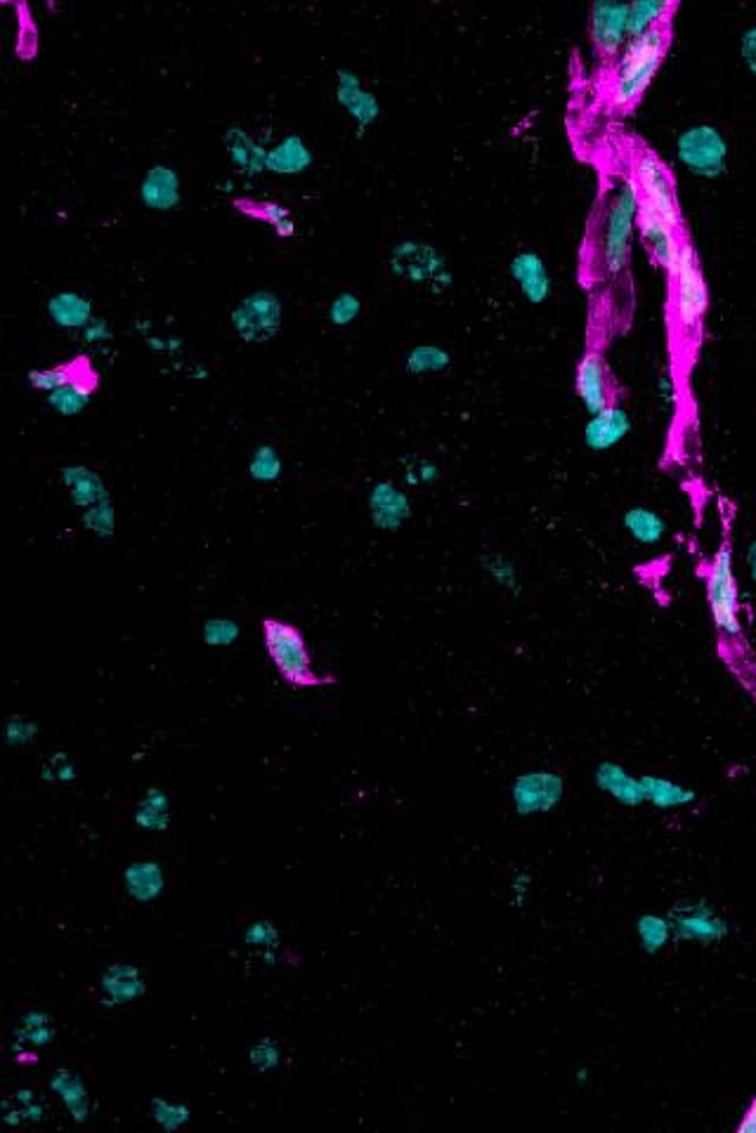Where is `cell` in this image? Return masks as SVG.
I'll list each match as a JSON object with an SVG mask.
<instances>
[{"mask_svg":"<svg viewBox=\"0 0 756 1133\" xmlns=\"http://www.w3.org/2000/svg\"><path fill=\"white\" fill-rule=\"evenodd\" d=\"M142 204L152 210H173L180 204V177L168 166H152L140 185Z\"/></svg>","mask_w":756,"mask_h":1133,"instance_id":"19","label":"cell"},{"mask_svg":"<svg viewBox=\"0 0 756 1133\" xmlns=\"http://www.w3.org/2000/svg\"><path fill=\"white\" fill-rule=\"evenodd\" d=\"M251 473L255 480H275L280 475L277 453L270 447L259 449V453H255V459L251 463Z\"/></svg>","mask_w":756,"mask_h":1133,"instance_id":"34","label":"cell"},{"mask_svg":"<svg viewBox=\"0 0 756 1133\" xmlns=\"http://www.w3.org/2000/svg\"><path fill=\"white\" fill-rule=\"evenodd\" d=\"M640 194L632 175H626L617 185L607 206L603 227V265L610 274H622L629 265L634 230L638 220Z\"/></svg>","mask_w":756,"mask_h":1133,"instance_id":"3","label":"cell"},{"mask_svg":"<svg viewBox=\"0 0 756 1133\" xmlns=\"http://www.w3.org/2000/svg\"><path fill=\"white\" fill-rule=\"evenodd\" d=\"M632 177L638 187L640 201L648 208H653L657 216H662L669 224L683 227L681 216V204L677 194V183H673V175L667 168V164L650 150H640L634 156Z\"/></svg>","mask_w":756,"mask_h":1133,"instance_id":"5","label":"cell"},{"mask_svg":"<svg viewBox=\"0 0 756 1133\" xmlns=\"http://www.w3.org/2000/svg\"><path fill=\"white\" fill-rule=\"evenodd\" d=\"M589 38L603 57H613L629 43V3L596 0L589 12Z\"/></svg>","mask_w":756,"mask_h":1133,"instance_id":"10","label":"cell"},{"mask_svg":"<svg viewBox=\"0 0 756 1133\" xmlns=\"http://www.w3.org/2000/svg\"><path fill=\"white\" fill-rule=\"evenodd\" d=\"M669 279L673 319L683 333H695L702 327L706 310H710V288H706L698 253L688 241L681 249L677 265L669 272Z\"/></svg>","mask_w":756,"mask_h":1133,"instance_id":"4","label":"cell"},{"mask_svg":"<svg viewBox=\"0 0 756 1133\" xmlns=\"http://www.w3.org/2000/svg\"><path fill=\"white\" fill-rule=\"evenodd\" d=\"M67 482L74 490V498L78 501V504H98V498L102 496L100 480L88 471H80V468H76V471H67Z\"/></svg>","mask_w":756,"mask_h":1133,"instance_id":"32","label":"cell"},{"mask_svg":"<svg viewBox=\"0 0 756 1133\" xmlns=\"http://www.w3.org/2000/svg\"><path fill=\"white\" fill-rule=\"evenodd\" d=\"M574 391L579 402L584 404V409L596 416L603 409L613 407L615 402V383L610 376V369L605 364L603 352L589 350L582 360L577 364V376H574Z\"/></svg>","mask_w":756,"mask_h":1133,"instance_id":"11","label":"cell"},{"mask_svg":"<svg viewBox=\"0 0 756 1133\" xmlns=\"http://www.w3.org/2000/svg\"><path fill=\"white\" fill-rule=\"evenodd\" d=\"M511 277L523 290L529 302H546L551 298V277L546 270L544 257L535 251H521L511 261Z\"/></svg>","mask_w":756,"mask_h":1133,"instance_id":"17","label":"cell"},{"mask_svg":"<svg viewBox=\"0 0 756 1133\" xmlns=\"http://www.w3.org/2000/svg\"><path fill=\"white\" fill-rule=\"evenodd\" d=\"M336 100L350 113V119L355 121L358 133L362 135L366 128H372L381 117V105L374 92L362 88L358 74L348 69L339 72V80H336Z\"/></svg>","mask_w":756,"mask_h":1133,"instance_id":"15","label":"cell"},{"mask_svg":"<svg viewBox=\"0 0 756 1133\" xmlns=\"http://www.w3.org/2000/svg\"><path fill=\"white\" fill-rule=\"evenodd\" d=\"M485 562H487V570L492 572V576L498 581V584L506 588H516V570H513L511 562H506L498 556H492Z\"/></svg>","mask_w":756,"mask_h":1133,"instance_id":"35","label":"cell"},{"mask_svg":"<svg viewBox=\"0 0 756 1133\" xmlns=\"http://www.w3.org/2000/svg\"><path fill=\"white\" fill-rule=\"evenodd\" d=\"M636 227L640 232L643 244L648 246V251L653 255V261L662 270H667V274H669L673 270V265H677L681 249L686 244L679 227L669 224L662 216H657L655 210L648 208L643 201L638 208Z\"/></svg>","mask_w":756,"mask_h":1133,"instance_id":"12","label":"cell"},{"mask_svg":"<svg viewBox=\"0 0 756 1133\" xmlns=\"http://www.w3.org/2000/svg\"><path fill=\"white\" fill-rule=\"evenodd\" d=\"M677 3L669 0H634L629 3V38L648 34L657 26H667Z\"/></svg>","mask_w":756,"mask_h":1133,"instance_id":"23","label":"cell"},{"mask_svg":"<svg viewBox=\"0 0 756 1133\" xmlns=\"http://www.w3.org/2000/svg\"><path fill=\"white\" fill-rule=\"evenodd\" d=\"M369 510H372V520L376 527L393 531L409 517V498L395 484L381 482L374 487L372 496H369Z\"/></svg>","mask_w":756,"mask_h":1133,"instance_id":"20","label":"cell"},{"mask_svg":"<svg viewBox=\"0 0 756 1133\" xmlns=\"http://www.w3.org/2000/svg\"><path fill=\"white\" fill-rule=\"evenodd\" d=\"M313 166V152L298 135L286 138L275 150L267 152V170L277 175H296Z\"/></svg>","mask_w":756,"mask_h":1133,"instance_id":"22","label":"cell"},{"mask_svg":"<svg viewBox=\"0 0 756 1133\" xmlns=\"http://www.w3.org/2000/svg\"><path fill=\"white\" fill-rule=\"evenodd\" d=\"M632 432V416L622 409L620 404L603 409L601 414L591 416L584 426V444L591 451H610L624 442V437Z\"/></svg>","mask_w":756,"mask_h":1133,"instance_id":"16","label":"cell"},{"mask_svg":"<svg viewBox=\"0 0 756 1133\" xmlns=\"http://www.w3.org/2000/svg\"><path fill=\"white\" fill-rule=\"evenodd\" d=\"M706 603H710L712 619L721 636L737 638L743 634V622H739V591L733 570V550L728 543H723L719 548V553L710 564V572H706Z\"/></svg>","mask_w":756,"mask_h":1133,"instance_id":"6","label":"cell"},{"mask_svg":"<svg viewBox=\"0 0 756 1133\" xmlns=\"http://www.w3.org/2000/svg\"><path fill=\"white\" fill-rule=\"evenodd\" d=\"M51 315L59 327H86L90 319V302L78 294H59L51 300Z\"/></svg>","mask_w":756,"mask_h":1133,"instance_id":"28","label":"cell"},{"mask_svg":"<svg viewBox=\"0 0 756 1133\" xmlns=\"http://www.w3.org/2000/svg\"><path fill=\"white\" fill-rule=\"evenodd\" d=\"M449 366V354L436 345H418L407 354L409 374H436Z\"/></svg>","mask_w":756,"mask_h":1133,"instance_id":"31","label":"cell"},{"mask_svg":"<svg viewBox=\"0 0 756 1133\" xmlns=\"http://www.w3.org/2000/svg\"><path fill=\"white\" fill-rule=\"evenodd\" d=\"M728 142L716 125H690L677 138V156L681 166L702 180H716L728 168Z\"/></svg>","mask_w":756,"mask_h":1133,"instance_id":"7","label":"cell"},{"mask_svg":"<svg viewBox=\"0 0 756 1133\" xmlns=\"http://www.w3.org/2000/svg\"><path fill=\"white\" fill-rule=\"evenodd\" d=\"M739 57H743L747 72L756 76V26L743 31V38H739Z\"/></svg>","mask_w":756,"mask_h":1133,"instance_id":"36","label":"cell"},{"mask_svg":"<svg viewBox=\"0 0 756 1133\" xmlns=\"http://www.w3.org/2000/svg\"><path fill=\"white\" fill-rule=\"evenodd\" d=\"M593 780H596V787L601 791H605L610 799H615L617 803H622L626 807H636V805L646 803V791H643L640 777L629 774L617 763H610V760H605V763H601L596 768V772H593Z\"/></svg>","mask_w":756,"mask_h":1133,"instance_id":"18","label":"cell"},{"mask_svg":"<svg viewBox=\"0 0 756 1133\" xmlns=\"http://www.w3.org/2000/svg\"><path fill=\"white\" fill-rule=\"evenodd\" d=\"M230 152L232 161L239 168H246V173H263L267 168V152L259 147L249 135L232 131L230 133Z\"/></svg>","mask_w":756,"mask_h":1133,"instance_id":"29","label":"cell"},{"mask_svg":"<svg viewBox=\"0 0 756 1133\" xmlns=\"http://www.w3.org/2000/svg\"><path fill=\"white\" fill-rule=\"evenodd\" d=\"M673 941L716 945L728 937V921L706 900H683L669 910Z\"/></svg>","mask_w":756,"mask_h":1133,"instance_id":"9","label":"cell"},{"mask_svg":"<svg viewBox=\"0 0 756 1133\" xmlns=\"http://www.w3.org/2000/svg\"><path fill=\"white\" fill-rule=\"evenodd\" d=\"M636 935L640 949L646 954H659L671 941H673V928L669 916L662 914H643L636 921Z\"/></svg>","mask_w":756,"mask_h":1133,"instance_id":"27","label":"cell"},{"mask_svg":"<svg viewBox=\"0 0 756 1133\" xmlns=\"http://www.w3.org/2000/svg\"><path fill=\"white\" fill-rule=\"evenodd\" d=\"M95 374V369L90 364L88 358H78V360H72L67 364H59L55 369H43V371H31L29 374V383L39 387V391H47V393H55L59 391V387L69 385L78 378H86Z\"/></svg>","mask_w":756,"mask_h":1133,"instance_id":"24","label":"cell"},{"mask_svg":"<svg viewBox=\"0 0 756 1133\" xmlns=\"http://www.w3.org/2000/svg\"><path fill=\"white\" fill-rule=\"evenodd\" d=\"M360 310H362V302L355 294H341L331 302L329 317L336 327H348V323H352L360 317Z\"/></svg>","mask_w":756,"mask_h":1133,"instance_id":"33","label":"cell"},{"mask_svg":"<svg viewBox=\"0 0 756 1133\" xmlns=\"http://www.w3.org/2000/svg\"><path fill=\"white\" fill-rule=\"evenodd\" d=\"M237 206H241V210L244 213L259 218L267 224L275 227V232L280 237H292L294 234V220L292 216H288V210L282 208L280 204H272V201H239Z\"/></svg>","mask_w":756,"mask_h":1133,"instance_id":"30","label":"cell"},{"mask_svg":"<svg viewBox=\"0 0 756 1133\" xmlns=\"http://www.w3.org/2000/svg\"><path fill=\"white\" fill-rule=\"evenodd\" d=\"M280 315L282 307L277 296L270 294V290H259V294L239 302L232 321L241 338L251 340V343H261V340H267L280 329Z\"/></svg>","mask_w":756,"mask_h":1133,"instance_id":"13","label":"cell"},{"mask_svg":"<svg viewBox=\"0 0 756 1133\" xmlns=\"http://www.w3.org/2000/svg\"><path fill=\"white\" fill-rule=\"evenodd\" d=\"M669 43L671 38L667 24L643 36L629 38V43L624 45L613 76V88H610V100L617 109H632L646 95L659 67H662Z\"/></svg>","mask_w":756,"mask_h":1133,"instance_id":"1","label":"cell"},{"mask_svg":"<svg viewBox=\"0 0 756 1133\" xmlns=\"http://www.w3.org/2000/svg\"><path fill=\"white\" fill-rule=\"evenodd\" d=\"M737 1133H756V1098L749 1103V1108L745 1110L743 1120H739L737 1124Z\"/></svg>","mask_w":756,"mask_h":1133,"instance_id":"37","label":"cell"},{"mask_svg":"<svg viewBox=\"0 0 756 1133\" xmlns=\"http://www.w3.org/2000/svg\"><path fill=\"white\" fill-rule=\"evenodd\" d=\"M747 570H749V576L756 584V539L749 543V550H747Z\"/></svg>","mask_w":756,"mask_h":1133,"instance_id":"38","label":"cell"},{"mask_svg":"<svg viewBox=\"0 0 756 1133\" xmlns=\"http://www.w3.org/2000/svg\"><path fill=\"white\" fill-rule=\"evenodd\" d=\"M391 270L395 277L409 284L424 286L432 294H442L452 286V272L445 255L424 241H402L391 253Z\"/></svg>","mask_w":756,"mask_h":1133,"instance_id":"8","label":"cell"},{"mask_svg":"<svg viewBox=\"0 0 756 1133\" xmlns=\"http://www.w3.org/2000/svg\"><path fill=\"white\" fill-rule=\"evenodd\" d=\"M566 782L556 772H527L513 784V801L521 815L549 813L562 801Z\"/></svg>","mask_w":756,"mask_h":1133,"instance_id":"14","label":"cell"},{"mask_svg":"<svg viewBox=\"0 0 756 1133\" xmlns=\"http://www.w3.org/2000/svg\"><path fill=\"white\" fill-rule=\"evenodd\" d=\"M640 784H643V791H646V803L659 807V811H673V807L690 805L698 799V793L693 789H688V787L677 784L671 780H665V777L643 774Z\"/></svg>","mask_w":756,"mask_h":1133,"instance_id":"21","label":"cell"},{"mask_svg":"<svg viewBox=\"0 0 756 1133\" xmlns=\"http://www.w3.org/2000/svg\"><path fill=\"white\" fill-rule=\"evenodd\" d=\"M98 383H100L98 381V371H95V374H90L86 378H78V381L69 383V385L59 387V391H55L51 395V404L59 414L74 416L78 411H84V407L88 404L92 391H98Z\"/></svg>","mask_w":756,"mask_h":1133,"instance_id":"26","label":"cell"},{"mask_svg":"<svg viewBox=\"0 0 756 1133\" xmlns=\"http://www.w3.org/2000/svg\"><path fill=\"white\" fill-rule=\"evenodd\" d=\"M265 650L275 663L280 675L292 688H319L331 683V678H321L313 669V657L300 628L282 619H263Z\"/></svg>","mask_w":756,"mask_h":1133,"instance_id":"2","label":"cell"},{"mask_svg":"<svg viewBox=\"0 0 756 1133\" xmlns=\"http://www.w3.org/2000/svg\"><path fill=\"white\" fill-rule=\"evenodd\" d=\"M622 522H624L626 531L632 534V539H636L643 546L659 543L667 531V522L662 520V515H657L655 510L643 508V506L626 510Z\"/></svg>","mask_w":756,"mask_h":1133,"instance_id":"25","label":"cell"}]
</instances>
